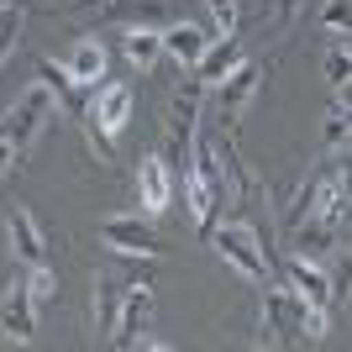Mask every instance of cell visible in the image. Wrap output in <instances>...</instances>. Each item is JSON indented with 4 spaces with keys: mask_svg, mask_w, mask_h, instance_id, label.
<instances>
[{
    "mask_svg": "<svg viewBox=\"0 0 352 352\" xmlns=\"http://www.w3.org/2000/svg\"><path fill=\"white\" fill-rule=\"evenodd\" d=\"M121 58L132 69H153L163 58V32L158 27H126L121 32Z\"/></svg>",
    "mask_w": 352,
    "mask_h": 352,
    "instance_id": "2e32d148",
    "label": "cell"
},
{
    "mask_svg": "<svg viewBox=\"0 0 352 352\" xmlns=\"http://www.w3.org/2000/svg\"><path fill=\"white\" fill-rule=\"evenodd\" d=\"M21 16H27V11H21V6H16V0H11V6H0V63L11 58V47H16V37H21Z\"/></svg>",
    "mask_w": 352,
    "mask_h": 352,
    "instance_id": "44dd1931",
    "label": "cell"
},
{
    "mask_svg": "<svg viewBox=\"0 0 352 352\" xmlns=\"http://www.w3.org/2000/svg\"><path fill=\"white\" fill-rule=\"evenodd\" d=\"M326 337V310L310 305L300 289L274 284L263 294V347H294V342H321Z\"/></svg>",
    "mask_w": 352,
    "mask_h": 352,
    "instance_id": "6da1fadb",
    "label": "cell"
},
{
    "mask_svg": "<svg viewBox=\"0 0 352 352\" xmlns=\"http://www.w3.org/2000/svg\"><path fill=\"white\" fill-rule=\"evenodd\" d=\"M37 79L53 89V100L69 111L79 126H89V105H95V85H79L69 74V63H53V58H37Z\"/></svg>",
    "mask_w": 352,
    "mask_h": 352,
    "instance_id": "ba28073f",
    "label": "cell"
},
{
    "mask_svg": "<svg viewBox=\"0 0 352 352\" xmlns=\"http://www.w3.org/2000/svg\"><path fill=\"white\" fill-rule=\"evenodd\" d=\"M206 6H210V16H216V32L232 37L236 32V0H206Z\"/></svg>",
    "mask_w": 352,
    "mask_h": 352,
    "instance_id": "cb8c5ba5",
    "label": "cell"
},
{
    "mask_svg": "<svg viewBox=\"0 0 352 352\" xmlns=\"http://www.w3.org/2000/svg\"><path fill=\"white\" fill-rule=\"evenodd\" d=\"M0 337L16 342V347H32V337H37V300H32L27 279L11 284L0 300Z\"/></svg>",
    "mask_w": 352,
    "mask_h": 352,
    "instance_id": "30bf717a",
    "label": "cell"
},
{
    "mask_svg": "<svg viewBox=\"0 0 352 352\" xmlns=\"http://www.w3.org/2000/svg\"><path fill=\"white\" fill-rule=\"evenodd\" d=\"M132 121V89L126 85H95V105H89V126L85 137L100 147L105 163H116V137Z\"/></svg>",
    "mask_w": 352,
    "mask_h": 352,
    "instance_id": "7a4b0ae2",
    "label": "cell"
},
{
    "mask_svg": "<svg viewBox=\"0 0 352 352\" xmlns=\"http://www.w3.org/2000/svg\"><path fill=\"white\" fill-rule=\"evenodd\" d=\"M27 289H32V300H37V305H47V300L58 294V279H53V268H47V263H37V268L27 274Z\"/></svg>",
    "mask_w": 352,
    "mask_h": 352,
    "instance_id": "7402d4cb",
    "label": "cell"
},
{
    "mask_svg": "<svg viewBox=\"0 0 352 352\" xmlns=\"http://www.w3.org/2000/svg\"><path fill=\"white\" fill-rule=\"evenodd\" d=\"M210 248L226 258V263L252 284H274V263H268V252L258 248V232H252L248 221H232V226H216L210 232Z\"/></svg>",
    "mask_w": 352,
    "mask_h": 352,
    "instance_id": "3957f363",
    "label": "cell"
},
{
    "mask_svg": "<svg viewBox=\"0 0 352 352\" xmlns=\"http://www.w3.org/2000/svg\"><path fill=\"white\" fill-rule=\"evenodd\" d=\"M121 289L126 284H116L111 274H95V321L111 331V321H116V305H121Z\"/></svg>",
    "mask_w": 352,
    "mask_h": 352,
    "instance_id": "d6986e66",
    "label": "cell"
},
{
    "mask_svg": "<svg viewBox=\"0 0 352 352\" xmlns=\"http://www.w3.org/2000/svg\"><path fill=\"white\" fill-rule=\"evenodd\" d=\"M153 321V284L132 279L121 289V305H116V321H111V347H137Z\"/></svg>",
    "mask_w": 352,
    "mask_h": 352,
    "instance_id": "52a82bcc",
    "label": "cell"
},
{
    "mask_svg": "<svg viewBox=\"0 0 352 352\" xmlns=\"http://www.w3.org/2000/svg\"><path fill=\"white\" fill-rule=\"evenodd\" d=\"M210 89L200 79H184V89L174 95V111H168V142L179 153V168H190V153H195V137H200V105H206Z\"/></svg>",
    "mask_w": 352,
    "mask_h": 352,
    "instance_id": "5b68a950",
    "label": "cell"
},
{
    "mask_svg": "<svg viewBox=\"0 0 352 352\" xmlns=\"http://www.w3.org/2000/svg\"><path fill=\"white\" fill-rule=\"evenodd\" d=\"M258 85H263V69H258V63H236L232 74H226V79H221L216 89H210V95H216V116L226 121V126H232L236 116H242V111H248L252 105V95H258Z\"/></svg>",
    "mask_w": 352,
    "mask_h": 352,
    "instance_id": "9c48e42d",
    "label": "cell"
},
{
    "mask_svg": "<svg viewBox=\"0 0 352 352\" xmlns=\"http://www.w3.org/2000/svg\"><path fill=\"white\" fill-rule=\"evenodd\" d=\"M168 200H174V174H168V163L142 158L137 163V206H142V216H163Z\"/></svg>",
    "mask_w": 352,
    "mask_h": 352,
    "instance_id": "4fadbf2b",
    "label": "cell"
},
{
    "mask_svg": "<svg viewBox=\"0 0 352 352\" xmlns=\"http://www.w3.org/2000/svg\"><path fill=\"white\" fill-rule=\"evenodd\" d=\"M236 63H242V47H236L232 37H221V43H210L206 53H200V63H195V79H200L206 89H216L221 79L236 69Z\"/></svg>",
    "mask_w": 352,
    "mask_h": 352,
    "instance_id": "9a60e30c",
    "label": "cell"
},
{
    "mask_svg": "<svg viewBox=\"0 0 352 352\" xmlns=\"http://www.w3.org/2000/svg\"><path fill=\"white\" fill-rule=\"evenodd\" d=\"M16 163H21V153H16V147H11V142H6V137H0V179L11 174Z\"/></svg>",
    "mask_w": 352,
    "mask_h": 352,
    "instance_id": "484cf974",
    "label": "cell"
},
{
    "mask_svg": "<svg viewBox=\"0 0 352 352\" xmlns=\"http://www.w3.org/2000/svg\"><path fill=\"white\" fill-rule=\"evenodd\" d=\"M342 142H352V105L347 111H331V116H326V147H342Z\"/></svg>",
    "mask_w": 352,
    "mask_h": 352,
    "instance_id": "603a6c76",
    "label": "cell"
},
{
    "mask_svg": "<svg viewBox=\"0 0 352 352\" xmlns=\"http://www.w3.org/2000/svg\"><path fill=\"white\" fill-rule=\"evenodd\" d=\"M74 6H100V11H105V6H116V0H74Z\"/></svg>",
    "mask_w": 352,
    "mask_h": 352,
    "instance_id": "4316f807",
    "label": "cell"
},
{
    "mask_svg": "<svg viewBox=\"0 0 352 352\" xmlns=\"http://www.w3.org/2000/svg\"><path fill=\"white\" fill-rule=\"evenodd\" d=\"M100 242L121 258H158L163 242L153 232V216H105L100 221Z\"/></svg>",
    "mask_w": 352,
    "mask_h": 352,
    "instance_id": "8992f818",
    "label": "cell"
},
{
    "mask_svg": "<svg viewBox=\"0 0 352 352\" xmlns=\"http://www.w3.org/2000/svg\"><path fill=\"white\" fill-rule=\"evenodd\" d=\"M284 284H289V289H300L310 305H321V310L337 305V279H331V274H326L316 258H300V252H289V258H284Z\"/></svg>",
    "mask_w": 352,
    "mask_h": 352,
    "instance_id": "8fae6325",
    "label": "cell"
},
{
    "mask_svg": "<svg viewBox=\"0 0 352 352\" xmlns=\"http://www.w3.org/2000/svg\"><path fill=\"white\" fill-rule=\"evenodd\" d=\"M321 69H326V85H331V89L352 85V47H347V37H337V43L326 47V58H321Z\"/></svg>",
    "mask_w": 352,
    "mask_h": 352,
    "instance_id": "ac0fdd59",
    "label": "cell"
},
{
    "mask_svg": "<svg viewBox=\"0 0 352 352\" xmlns=\"http://www.w3.org/2000/svg\"><path fill=\"white\" fill-rule=\"evenodd\" d=\"M300 6H305V0H274L268 27H274V32H289V27H294V16H300Z\"/></svg>",
    "mask_w": 352,
    "mask_h": 352,
    "instance_id": "d4e9b609",
    "label": "cell"
},
{
    "mask_svg": "<svg viewBox=\"0 0 352 352\" xmlns=\"http://www.w3.org/2000/svg\"><path fill=\"white\" fill-rule=\"evenodd\" d=\"M69 74L79 85H100L105 79V47L95 43V37H85V43L74 47V58H69Z\"/></svg>",
    "mask_w": 352,
    "mask_h": 352,
    "instance_id": "e0dca14e",
    "label": "cell"
},
{
    "mask_svg": "<svg viewBox=\"0 0 352 352\" xmlns=\"http://www.w3.org/2000/svg\"><path fill=\"white\" fill-rule=\"evenodd\" d=\"M6 236H11V252L27 268L47 263V236H43V226H37V216H32L27 206H11V210H6Z\"/></svg>",
    "mask_w": 352,
    "mask_h": 352,
    "instance_id": "7c38bea8",
    "label": "cell"
},
{
    "mask_svg": "<svg viewBox=\"0 0 352 352\" xmlns=\"http://www.w3.org/2000/svg\"><path fill=\"white\" fill-rule=\"evenodd\" d=\"M47 121H53V89L43 85V79H37V85L27 89V95H21V100L11 105V111H6V126H0V137H6V142L16 147V153H27L32 142H37V137H43V126Z\"/></svg>",
    "mask_w": 352,
    "mask_h": 352,
    "instance_id": "277c9868",
    "label": "cell"
},
{
    "mask_svg": "<svg viewBox=\"0 0 352 352\" xmlns=\"http://www.w3.org/2000/svg\"><path fill=\"white\" fill-rule=\"evenodd\" d=\"M206 47H210V37L195 27V21H174V27H163V58H174L179 69H195Z\"/></svg>",
    "mask_w": 352,
    "mask_h": 352,
    "instance_id": "5bb4252c",
    "label": "cell"
},
{
    "mask_svg": "<svg viewBox=\"0 0 352 352\" xmlns=\"http://www.w3.org/2000/svg\"><path fill=\"white\" fill-rule=\"evenodd\" d=\"M321 27L331 37H352V0H326L321 6Z\"/></svg>",
    "mask_w": 352,
    "mask_h": 352,
    "instance_id": "ffe728a7",
    "label": "cell"
}]
</instances>
